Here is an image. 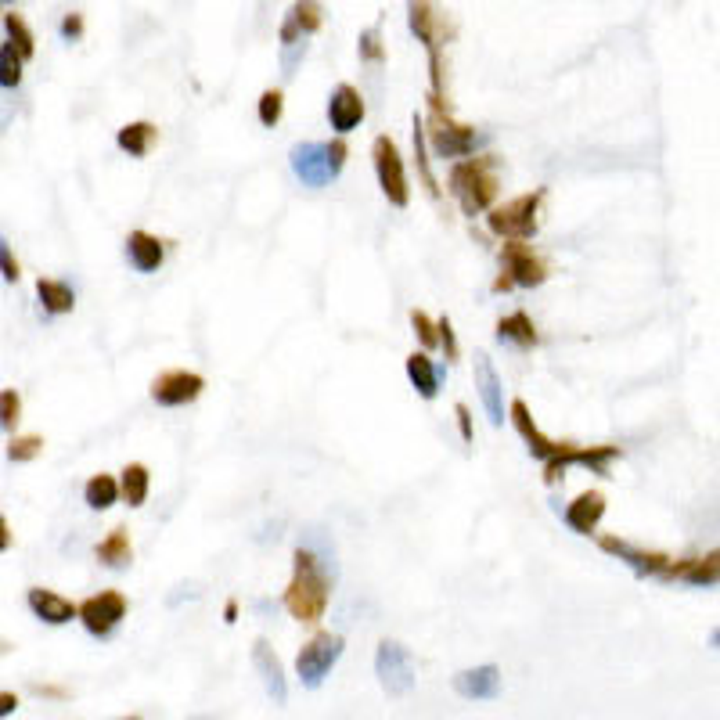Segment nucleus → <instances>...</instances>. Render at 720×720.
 I'll list each match as a JSON object with an SVG mask.
<instances>
[{"mask_svg":"<svg viewBox=\"0 0 720 720\" xmlns=\"http://www.w3.org/2000/svg\"><path fill=\"white\" fill-rule=\"evenodd\" d=\"M332 580H335V558L321 555L310 544H299L292 551V580H288L281 605L288 609V616L296 623L314 627L321 623L328 598H332Z\"/></svg>","mask_w":720,"mask_h":720,"instance_id":"nucleus-1","label":"nucleus"},{"mask_svg":"<svg viewBox=\"0 0 720 720\" xmlns=\"http://www.w3.org/2000/svg\"><path fill=\"white\" fill-rule=\"evenodd\" d=\"M497 188V155H479V159H461L450 166V195L458 198L465 216H479L494 206Z\"/></svg>","mask_w":720,"mask_h":720,"instance_id":"nucleus-2","label":"nucleus"},{"mask_svg":"<svg viewBox=\"0 0 720 720\" xmlns=\"http://www.w3.org/2000/svg\"><path fill=\"white\" fill-rule=\"evenodd\" d=\"M544 195H548V191L537 188L530 191V195H519L512 198V202H504V206L490 209L486 227H490L497 238H504V242H512V238L526 242V238L537 234V224H540L537 216H540V206H544Z\"/></svg>","mask_w":720,"mask_h":720,"instance_id":"nucleus-3","label":"nucleus"},{"mask_svg":"<svg viewBox=\"0 0 720 720\" xmlns=\"http://www.w3.org/2000/svg\"><path fill=\"white\" fill-rule=\"evenodd\" d=\"M324 22V8L321 0H296L285 15V26H281V51H285V76H292V69L299 65L306 51V36H314Z\"/></svg>","mask_w":720,"mask_h":720,"instance_id":"nucleus-4","label":"nucleus"},{"mask_svg":"<svg viewBox=\"0 0 720 720\" xmlns=\"http://www.w3.org/2000/svg\"><path fill=\"white\" fill-rule=\"evenodd\" d=\"M342 648H346L342 634H332V630L314 634V638L299 648V656H296L299 684H303V688H321V681L332 674V666L339 663Z\"/></svg>","mask_w":720,"mask_h":720,"instance_id":"nucleus-5","label":"nucleus"},{"mask_svg":"<svg viewBox=\"0 0 720 720\" xmlns=\"http://www.w3.org/2000/svg\"><path fill=\"white\" fill-rule=\"evenodd\" d=\"M425 137H429L432 152L440 155V159H465V155L476 152V144H483V137L476 134V126H465L450 119V108H432Z\"/></svg>","mask_w":720,"mask_h":720,"instance_id":"nucleus-6","label":"nucleus"},{"mask_svg":"<svg viewBox=\"0 0 720 720\" xmlns=\"http://www.w3.org/2000/svg\"><path fill=\"white\" fill-rule=\"evenodd\" d=\"M371 159H375V177L382 195L393 202L396 209H404L411 202V188H407V173H404V159L396 152V144L389 134H378L371 144Z\"/></svg>","mask_w":720,"mask_h":720,"instance_id":"nucleus-7","label":"nucleus"},{"mask_svg":"<svg viewBox=\"0 0 720 720\" xmlns=\"http://www.w3.org/2000/svg\"><path fill=\"white\" fill-rule=\"evenodd\" d=\"M375 674L386 688V695L400 699L414 688V656L411 648L400 645V641L386 638L378 641V652H375Z\"/></svg>","mask_w":720,"mask_h":720,"instance_id":"nucleus-8","label":"nucleus"},{"mask_svg":"<svg viewBox=\"0 0 720 720\" xmlns=\"http://www.w3.org/2000/svg\"><path fill=\"white\" fill-rule=\"evenodd\" d=\"M407 26H411V33L422 40L429 54H440L443 44L454 36V26H450L447 11H443L436 0H407Z\"/></svg>","mask_w":720,"mask_h":720,"instance_id":"nucleus-9","label":"nucleus"},{"mask_svg":"<svg viewBox=\"0 0 720 720\" xmlns=\"http://www.w3.org/2000/svg\"><path fill=\"white\" fill-rule=\"evenodd\" d=\"M288 162H292V173L303 180L306 188H324L332 184L339 173L332 166V155H328V144L324 141H299L292 144L288 152Z\"/></svg>","mask_w":720,"mask_h":720,"instance_id":"nucleus-10","label":"nucleus"},{"mask_svg":"<svg viewBox=\"0 0 720 720\" xmlns=\"http://www.w3.org/2000/svg\"><path fill=\"white\" fill-rule=\"evenodd\" d=\"M202 389H206V378L195 375V371H184V368H170L152 378V400L159 407L191 404V400L202 396Z\"/></svg>","mask_w":720,"mask_h":720,"instance_id":"nucleus-11","label":"nucleus"},{"mask_svg":"<svg viewBox=\"0 0 720 720\" xmlns=\"http://www.w3.org/2000/svg\"><path fill=\"white\" fill-rule=\"evenodd\" d=\"M126 616V598L119 591H101L87 602H80V623L94 638H108Z\"/></svg>","mask_w":720,"mask_h":720,"instance_id":"nucleus-12","label":"nucleus"},{"mask_svg":"<svg viewBox=\"0 0 720 720\" xmlns=\"http://www.w3.org/2000/svg\"><path fill=\"white\" fill-rule=\"evenodd\" d=\"M501 263H504V274L519 288H537L548 281V263L540 260L526 242H519V238H512V242L501 249Z\"/></svg>","mask_w":720,"mask_h":720,"instance_id":"nucleus-13","label":"nucleus"},{"mask_svg":"<svg viewBox=\"0 0 720 720\" xmlns=\"http://www.w3.org/2000/svg\"><path fill=\"white\" fill-rule=\"evenodd\" d=\"M598 548H602L605 555L627 562V566L634 569L638 576H666V569H670V562H674V558L663 555V551L634 548L630 540H620V537H602V540H598Z\"/></svg>","mask_w":720,"mask_h":720,"instance_id":"nucleus-14","label":"nucleus"},{"mask_svg":"<svg viewBox=\"0 0 720 720\" xmlns=\"http://www.w3.org/2000/svg\"><path fill=\"white\" fill-rule=\"evenodd\" d=\"M364 112L368 108H364V98H360V90L353 83H339L332 90V98H328V123H332V130L350 134V130H357L364 123Z\"/></svg>","mask_w":720,"mask_h":720,"instance_id":"nucleus-15","label":"nucleus"},{"mask_svg":"<svg viewBox=\"0 0 720 720\" xmlns=\"http://www.w3.org/2000/svg\"><path fill=\"white\" fill-rule=\"evenodd\" d=\"M476 389H479V400H483L490 425H494V429H497V425H504V386H501V375H497L490 353H483V350L476 353Z\"/></svg>","mask_w":720,"mask_h":720,"instance_id":"nucleus-16","label":"nucleus"},{"mask_svg":"<svg viewBox=\"0 0 720 720\" xmlns=\"http://www.w3.org/2000/svg\"><path fill=\"white\" fill-rule=\"evenodd\" d=\"M666 580H681V584H692V587L720 584V551H710V555H695V558H681V562H670V569H666Z\"/></svg>","mask_w":720,"mask_h":720,"instance_id":"nucleus-17","label":"nucleus"},{"mask_svg":"<svg viewBox=\"0 0 720 720\" xmlns=\"http://www.w3.org/2000/svg\"><path fill=\"white\" fill-rule=\"evenodd\" d=\"M252 666H256V674L263 677L267 695L281 706V702L288 699V684H285V670H281V659L274 656V648L267 645V638L252 641Z\"/></svg>","mask_w":720,"mask_h":720,"instance_id":"nucleus-18","label":"nucleus"},{"mask_svg":"<svg viewBox=\"0 0 720 720\" xmlns=\"http://www.w3.org/2000/svg\"><path fill=\"white\" fill-rule=\"evenodd\" d=\"M26 605L33 609L36 620L51 623V627H62V623H69L72 616H80V605L62 598V594L47 591V587H33V591L26 594Z\"/></svg>","mask_w":720,"mask_h":720,"instance_id":"nucleus-19","label":"nucleus"},{"mask_svg":"<svg viewBox=\"0 0 720 720\" xmlns=\"http://www.w3.org/2000/svg\"><path fill=\"white\" fill-rule=\"evenodd\" d=\"M605 515V494H598V490H587V494H580L573 504L566 508V526L573 533H580V537H591L594 530H598V522H602Z\"/></svg>","mask_w":720,"mask_h":720,"instance_id":"nucleus-20","label":"nucleus"},{"mask_svg":"<svg viewBox=\"0 0 720 720\" xmlns=\"http://www.w3.org/2000/svg\"><path fill=\"white\" fill-rule=\"evenodd\" d=\"M454 692L461 699H497L501 695V670L497 666H476L454 674Z\"/></svg>","mask_w":720,"mask_h":720,"instance_id":"nucleus-21","label":"nucleus"},{"mask_svg":"<svg viewBox=\"0 0 720 720\" xmlns=\"http://www.w3.org/2000/svg\"><path fill=\"white\" fill-rule=\"evenodd\" d=\"M126 256H130V263H134L141 274H152V270H159L162 260H166V242L148 231H130V238H126Z\"/></svg>","mask_w":720,"mask_h":720,"instance_id":"nucleus-22","label":"nucleus"},{"mask_svg":"<svg viewBox=\"0 0 720 720\" xmlns=\"http://www.w3.org/2000/svg\"><path fill=\"white\" fill-rule=\"evenodd\" d=\"M155 141H159V130H155V123H148V119L126 123L123 130L116 134V144L123 148L126 155H134V159H144V155L152 152Z\"/></svg>","mask_w":720,"mask_h":720,"instance_id":"nucleus-23","label":"nucleus"},{"mask_svg":"<svg viewBox=\"0 0 720 720\" xmlns=\"http://www.w3.org/2000/svg\"><path fill=\"white\" fill-rule=\"evenodd\" d=\"M98 562L108 569H126L134 562V544H130V533L126 526H116L105 540L98 544Z\"/></svg>","mask_w":720,"mask_h":720,"instance_id":"nucleus-24","label":"nucleus"},{"mask_svg":"<svg viewBox=\"0 0 720 720\" xmlns=\"http://www.w3.org/2000/svg\"><path fill=\"white\" fill-rule=\"evenodd\" d=\"M407 378H411V386L418 389L422 400H436V393H440V368L425 353H411L407 357Z\"/></svg>","mask_w":720,"mask_h":720,"instance_id":"nucleus-25","label":"nucleus"},{"mask_svg":"<svg viewBox=\"0 0 720 720\" xmlns=\"http://www.w3.org/2000/svg\"><path fill=\"white\" fill-rule=\"evenodd\" d=\"M497 339L512 342V346H519V350H530V346H537V328H533V321H530L526 310H515V314H508V317L497 321Z\"/></svg>","mask_w":720,"mask_h":720,"instance_id":"nucleus-26","label":"nucleus"},{"mask_svg":"<svg viewBox=\"0 0 720 720\" xmlns=\"http://www.w3.org/2000/svg\"><path fill=\"white\" fill-rule=\"evenodd\" d=\"M123 497V483H116L112 476H90L87 486H83V501L94 508V512H105V508H112V504Z\"/></svg>","mask_w":720,"mask_h":720,"instance_id":"nucleus-27","label":"nucleus"},{"mask_svg":"<svg viewBox=\"0 0 720 720\" xmlns=\"http://www.w3.org/2000/svg\"><path fill=\"white\" fill-rule=\"evenodd\" d=\"M36 296H40V303H44L47 314H69L72 306H76V292H72L65 281L40 278L36 281Z\"/></svg>","mask_w":720,"mask_h":720,"instance_id":"nucleus-28","label":"nucleus"},{"mask_svg":"<svg viewBox=\"0 0 720 720\" xmlns=\"http://www.w3.org/2000/svg\"><path fill=\"white\" fill-rule=\"evenodd\" d=\"M123 501L130 504V508H141L144 501H148V490H152V476H148V468L144 465H126L123 468Z\"/></svg>","mask_w":720,"mask_h":720,"instance_id":"nucleus-29","label":"nucleus"},{"mask_svg":"<svg viewBox=\"0 0 720 720\" xmlns=\"http://www.w3.org/2000/svg\"><path fill=\"white\" fill-rule=\"evenodd\" d=\"M4 33H8L11 44L22 51V58H33V54H36V36H33V29L26 26V18L15 15V11H8V15H4Z\"/></svg>","mask_w":720,"mask_h":720,"instance_id":"nucleus-30","label":"nucleus"},{"mask_svg":"<svg viewBox=\"0 0 720 720\" xmlns=\"http://www.w3.org/2000/svg\"><path fill=\"white\" fill-rule=\"evenodd\" d=\"M22 51H18L11 40H4V47H0V83H4V90H15L18 83H22Z\"/></svg>","mask_w":720,"mask_h":720,"instance_id":"nucleus-31","label":"nucleus"},{"mask_svg":"<svg viewBox=\"0 0 720 720\" xmlns=\"http://www.w3.org/2000/svg\"><path fill=\"white\" fill-rule=\"evenodd\" d=\"M425 126H422V119L414 116V162H418V173H422V180H425V188H429V195L432 198H440V184H436V177H432V166H429V159H425Z\"/></svg>","mask_w":720,"mask_h":720,"instance_id":"nucleus-32","label":"nucleus"},{"mask_svg":"<svg viewBox=\"0 0 720 720\" xmlns=\"http://www.w3.org/2000/svg\"><path fill=\"white\" fill-rule=\"evenodd\" d=\"M357 51H360V62L382 65V58H386V51H382V29H378V26L364 29V33H360V40H357Z\"/></svg>","mask_w":720,"mask_h":720,"instance_id":"nucleus-33","label":"nucleus"},{"mask_svg":"<svg viewBox=\"0 0 720 720\" xmlns=\"http://www.w3.org/2000/svg\"><path fill=\"white\" fill-rule=\"evenodd\" d=\"M411 328H414V335H418V342H422L425 350L440 346V321L432 324L425 310H411Z\"/></svg>","mask_w":720,"mask_h":720,"instance_id":"nucleus-34","label":"nucleus"},{"mask_svg":"<svg viewBox=\"0 0 720 720\" xmlns=\"http://www.w3.org/2000/svg\"><path fill=\"white\" fill-rule=\"evenodd\" d=\"M260 123L263 126H278L281 123V112H285V98H281V90H263L260 94Z\"/></svg>","mask_w":720,"mask_h":720,"instance_id":"nucleus-35","label":"nucleus"},{"mask_svg":"<svg viewBox=\"0 0 720 720\" xmlns=\"http://www.w3.org/2000/svg\"><path fill=\"white\" fill-rule=\"evenodd\" d=\"M40 450H44V440H40V436H15V440L8 443V458L11 461H33Z\"/></svg>","mask_w":720,"mask_h":720,"instance_id":"nucleus-36","label":"nucleus"},{"mask_svg":"<svg viewBox=\"0 0 720 720\" xmlns=\"http://www.w3.org/2000/svg\"><path fill=\"white\" fill-rule=\"evenodd\" d=\"M18 418H22V400H18L15 389H4L0 393V425L11 432L18 425Z\"/></svg>","mask_w":720,"mask_h":720,"instance_id":"nucleus-37","label":"nucleus"},{"mask_svg":"<svg viewBox=\"0 0 720 720\" xmlns=\"http://www.w3.org/2000/svg\"><path fill=\"white\" fill-rule=\"evenodd\" d=\"M83 36V15L80 11H69V15L62 18V40L65 44H76Z\"/></svg>","mask_w":720,"mask_h":720,"instance_id":"nucleus-38","label":"nucleus"},{"mask_svg":"<svg viewBox=\"0 0 720 720\" xmlns=\"http://www.w3.org/2000/svg\"><path fill=\"white\" fill-rule=\"evenodd\" d=\"M440 346L447 350V360H458V339H454V324H450V317H440Z\"/></svg>","mask_w":720,"mask_h":720,"instance_id":"nucleus-39","label":"nucleus"},{"mask_svg":"<svg viewBox=\"0 0 720 720\" xmlns=\"http://www.w3.org/2000/svg\"><path fill=\"white\" fill-rule=\"evenodd\" d=\"M0 263H4V281H18V263H15V256H11V245L8 242H0Z\"/></svg>","mask_w":720,"mask_h":720,"instance_id":"nucleus-40","label":"nucleus"},{"mask_svg":"<svg viewBox=\"0 0 720 720\" xmlns=\"http://www.w3.org/2000/svg\"><path fill=\"white\" fill-rule=\"evenodd\" d=\"M328 155H332V166L335 173H342V166H346V155H350V148H346V141H328Z\"/></svg>","mask_w":720,"mask_h":720,"instance_id":"nucleus-41","label":"nucleus"},{"mask_svg":"<svg viewBox=\"0 0 720 720\" xmlns=\"http://www.w3.org/2000/svg\"><path fill=\"white\" fill-rule=\"evenodd\" d=\"M454 414H458L461 440H465V443H472V414H468V407H465V404H458V407H454Z\"/></svg>","mask_w":720,"mask_h":720,"instance_id":"nucleus-42","label":"nucleus"},{"mask_svg":"<svg viewBox=\"0 0 720 720\" xmlns=\"http://www.w3.org/2000/svg\"><path fill=\"white\" fill-rule=\"evenodd\" d=\"M18 702L11 699V695H4V699H0V717H11V710H15Z\"/></svg>","mask_w":720,"mask_h":720,"instance_id":"nucleus-43","label":"nucleus"},{"mask_svg":"<svg viewBox=\"0 0 720 720\" xmlns=\"http://www.w3.org/2000/svg\"><path fill=\"white\" fill-rule=\"evenodd\" d=\"M224 620H227V623H234V620H238V602H227V609H224Z\"/></svg>","mask_w":720,"mask_h":720,"instance_id":"nucleus-44","label":"nucleus"},{"mask_svg":"<svg viewBox=\"0 0 720 720\" xmlns=\"http://www.w3.org/2000/svg\"><path fill=\"white\" fill-rule=\"evenodd\" d=\"M710 645L720 648V630H713V634H710Z\"/></svg>","mask_w":720,"mask_h":720,"instance_id":"nucleus-45","label":"nucleus"},{"mask_svg":"<svg viewBox=\"0 0 720 720\" xmlns=\"http://www.w3.org/2000/svg\"><path fill=\"white\" fill-rule=\"evenodd\" d=\"M8 4H11V0H8Z\"/></svg>","mask_w":720,"mask_h":720,"instance_id":"nucleus-46","label":"nucleus"}]
</instances>
